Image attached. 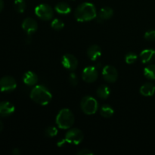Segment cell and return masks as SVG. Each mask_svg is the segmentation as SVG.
I'll return each mask as SVG.
<instances>
[{
    "label": "cell",
    "instance_id": "6da1fadb",
    "mask_svg": "<svg viewBox=\"0 0 155 155\" xmlns=\"http://www.w3.org/2000/svg\"><path fill=\"white\" fill-rule=\"evenodd\" d=\"M74 17L79 22H86L96 18L97 12L95 5L90 2H83L76 8Z\"/></svg>",
    "mask_w": 155,
    "mask_h": 155
},
{
    "label": "cell",
    "instance_id": "7a4b0ae2",
    "mask_svg": "<svg viewBox=\"0 0 155 155\" xmlns=\"http://www.w3.org/2000/svg\"><path fill=\"white\" fill-rule=\"evenodd\" d=\"M30 98L34 102L40 105H46L51 101L52 95L51 92L42 85H37L32 89Z\"/></svg>",
    "mask_w": 155,
    "mask_h": 155
},
{
    "label": "cell",
    "instance_id": "3957f363",
    "mask_svg": "<svg viewBox=\"0 0 155 155\" xmlns=\"http://www.w3.org/2000/svg\"><path fill=\"white\" fill-rule=\"evenodd\" d=\"M74 124V115L71 110L68 108H63L56 116V124L62 130L71 128Z\"/></svg>",
    "mask_w": 155,
    "mask_h": 155
},
{
    "label": "cell",
    "instance_id": "277c9868",
    "mask_svg": "<svg viewBox=\"0 0 155 155\" xmlns=\"http://www.w3.org/2000/svg\"><path fill=\"white\" fill-rule=\"evenodd\" d=\"M80 107L84 114L87 115L95 114L98 108V101L90 95L83 97L80 102Z\"/></svg>",
    "mask_w": 155,
    "mask_h": 155
},
{
    "label": "cell",
    "instance_id": "5b68a950",
    "mask_svg": "<svg viewBox=\"0 0 155 155\" xmlns=\"http://www.w3.org/2000/svg\"><path fill=\"white\" fill-rule=\"evenodd\" d=\"M84 139V135L83 132L77 128L70 129L65 134L64 140L67 143L72 145H79L83 142Z\"/></svg>",
    "mask_w": 155,
    "mask_h": 155
},
{
    "label": "cell",
    "instance_id": "8992f818",
    "mask_svg": "<svg viewBox=\"0 0 155 155\" xmlns=\"http://www.w3.org/2000/svg\"><path fill=\"white\" fill-rule=\"evenodd\" d=\"M35 14L42 21H50L53 18L54 11L47 4H40L35 8Z\"/></svg>",
    "mask_w": 155,
    "mask_h": 155
},
{
    "label": "cell",
    "instance_id": "52a82bcc",
    "mask_svg": "<svg viewBox=\"0 0 155 155\" xmlns=\"http://www.w3.org/2000/svg\"><path fill=\"white\" fill-rule=\"evenodd\" d=\"M17 87L15 78L11 76H5L0 79V91L2 92H10Z\"/></svg>",
    "mask_w": 155,
    "mask_h": 155
},
{
    "label": "cell",
    "instance_id": "ba28073f",
    "mask_svg": "<svg viewBox=\"0 0 155 155\" xmlns=\"http://www.w3.org/2000/svg\"><path fill=\"white\" fill-rule=\"evenodd\" d=\"M102 77L108 83H114L117 80L118 72L116 68L111 65H106L102 69Z\"/></svg>",
    "mask_w": 155,
    "mask_h": 155
},
{
    "label": "cell",
    "instance_id": "9c48e42d",
    "mask_svg": "<svg viewBox=\"0 0 155 155\" xmlns=\"http://www.w3.org/2000/svg\"><path fill=\"white\" fill-rule=\"evenodd\" d=\"M98 73L97 68L93 66H89L84 68L82 73V78L86 83H94L98 79Z\"/></svg>",
    "mask_w": 155,
    "mask_h": 155
},
{
    "label": "cell",
    "instance_id": "30bf717a",
    "mask_svg": "<svg viewBox=\"0 0 155 155\" xmlns=\"http://www.w3.org/2000/svg\"><path fill=\"white\" fill-rule=\"evenodd\" d=\"M61 64L66 69L69 71H74L78 66V60L73 54H65L61 58Z\"/></svg>",
    "mask_w": 155,
    "mask_h": 155
},
{
    "label": "cell",
    "instance_id": "8fae6325",
    "mask_svg": "<svg viewBox=\"0 0 155 155\" xmlns=\"http://www.w3.org/2000/svg\"><path fill=\"white\" fill-rule=\"evenodd\" d=\"M22 28L27 35H32L37 30V22L32 18H27L23 21Z\"/></svg>",
    "mask_w": 155,
    "mask_h": 155
},
{
    "label": "cell",
    "instance_id": "7c38bea8",
    "mask_svg": "<svg viewBox=\"0 0 155 155\" xmlns=\"http://www.w3.org/2000/svg\"><path fill=\"white\" fill-rule=\"evenodd\" d=\"M15 107L13 104L9 101L0 102V117H8L15 112Z\"/></svg>",
    "mask_w": 155,
    "mask_h": 155
},
{
    "label": "cell",
    "instance_id": "4fadbf2b",
    "mask_svg": "<svg viewBox=\"0 0 155 155\" xmlns=\"http://www.w3.org/2000/svg\"><path fill=\"white\" fill-rule=\"evenodd\" d=\"M141 61L143 64H150L155 61V50L152 48L145 49L140 53Z\"/></svg>",
    "mask_w": 155,
    "mask_h": 155
},
{
    "label": "cell",
    "instance_id": "5bb4252c",
    "mask_svg": "<svg viewBox=\"0 0 155 155\" xmlns=\"http://www.w3.org/2000/svg\"><path fill=\"white\" fill-rule=\"evenodd\" d=\"M23 81L28 86H35L38 83V77L33 71H27L23 76Z\"/></svg>",
    "mask_w": 155,
    "mask_h": 155
},
{
    "label": "cell",
    "instance_id": "9a60e30c",
    "mask_svg": "<svg viewBox=\"0 0 155 155\" xmlns=\"http://www.w3.org/2000/svg\"><path fill=\"white\" fill-rule=\"evenodd\" d=\"M114 15V10L110 7H104L100 10L98 16L96 17L98 22L101 23L103 21L111 18Z\"/></svg>",
    "mask_w": 155,
    "mask_h": 155
},
{
    "label": "cell",
    "instance_id": "2e32d148",
    "mask_svg": "<svg viewBox=\"0 0 155 155\" xmlns=\"http://www.w3.org/2000/svg\"><path fill=\"white\" fill-rule=\"evenodd\" d=\"M87 55L92 61H96L101 55V49L99 45H92L87 49Z\"/></svg>",
    "mask_w": 155,
    "mask_h": 155
},
{
    "label": "cell",
    "instance_id": "e0dca14e",
    "mask_svg": "<svg viewBox=\"0 0 155 155\" xmlns=\"http://www.w3.org/2000/svg\"><path fill=\"white\" fill-rule=\"evenodd\" d=\"M140 93L145 97L152 96L155 93V86L151 83H145L141 86Z\"/></svg>",
    "mask_w": 155,
    "mask_h": 155
},
{
    "label": "cell",
    "instance_id": "ac0fdd59",
    "mask_svg": "<svg viewBox=\"0 0 155 155\" xmlns=\"http://www.w3.org/2000/svg\"><path fill=\"white\" fill-rule=\"evenodd\" d=\"M96 94L98 97H99L101 99H107L110 96V89L106 85H101L97 89Z\"/></svg>",
    "mask_w": 155,
    "mask_h": 155
},
{
    "label": "cell",
    "instance_id": "d6986e66",
    "mask_svg": "<svg viewBox=\"0 0 155 155\" xmlns=\"http://www.w3.org/2000/svg\"><path fill=\"white\" fill-rule=\"evenodd\" d=\"M54 10L60 15H68L71 12V8L68 3L59 2L55 5Z\"/></svg>",
    "mask_w": 155,
    "mask_h": 155
},
{
    "label": "cell",
    "instance_id": "ffe728a7",
    "mask_svg": "<svg viewBox=\"0 0 155 155\" xmlns=\"http://www.w3.org/2000/svg\"><path fill=\"white\" fill-rule=\"evenodd\" d=\"M114 113V110L109 104H103L100 108V114L104 118L111 117Z\"/></svg>",
    "mask_w": 155,
    "mask_h": 155
},
{
    "label": "cell",
    "instance_id": "44dd1931",
    "mask_svg": "<svg viewBox=\"0 0 155 155\" xmlns=\"http://www.w3.org/2000/svg\"><path fill=\"white\" fill-rule=\"evenodd\" d=\"M144 75L148 80H155V64H149L145 67Z\"/></svg>",
    "mask_w": 155,
    "mask_h": 155
},
{
    "label": "cell",
    "instance_id": "7402d4cb",
    "mask_svg": "<svg viewBox=\"0 0 155 155\" xmlns=\"http://www.w3.org/2000/svg\"><path fill=\"white\" fill-rule=\"evenodd\" d=\"M25 0H15L14 2V8L18 13H23L26 9Z\"/></svg>",
    "mask_w": 155,
    "mask_h": 155
},
{
    "label": "cell",
    "instance_id": "603a6c76",
    "mask_svg": "<svg viewBox=\"0 0 155 155\" xmlns=\"http://www.w3.org/2000/svg\"><path fill=\"white\" fill-rule=\"evenodd\" d=\"M51 28L55 30H61L64 27V24L61 20L58 19V18H55V19L51 21Z\"/></svg>",
    "mask_w": 155,
    "mask_h": 155
},
{
    "label": "cell",
    "instance_id": "cb8c5ba5",
    "mask_svg": "<svg viewBox=\"0 0 155 155\" xmlns=\"http://www.w3.org/2000/svg\"><path fill=\"white\" fill-rule=\"evenodd\" d=\"M138 55L135 52H129L126 54L125 56V61L128 64H134L137 61Z\"/></svg>",
    "mask_w": 155,
    "mask_h": 155
},
{
    "label": "cell",
    "instance_id": "d4e9b609",
    "mask_svg": "<svg viewBox=\"0 0 155 155\" xmlns=\"http://www.w3.org/2000/svg\"><path fill=\"white\" fill-rule=\"evenodd\" d=\"M45 136L48 138H53L58 135V129L55 127H48L45 130Z\"/></svg>",
    "mask_w": 155,
    "mask_h": 155
},
{
    "label": "cell",
    "instance_id": "484cf974",
    "mask_svg": "<svg viewBox=\"0 0 155 155\" xmlns=\"http://www.w3.org/2000/svg\"><path fill=\"white\" fill-rule=\"evenodd\" d=\"M68 80H69L70 84L73 86H76L78 84V77H77V76L76 75V74H74V73H71V74H70Z\"/></svg>",
    "mask_w": 155,
    "mask_h": 155
},
{
    "label": "cell",
    "instance_id": "4316f807",
    "mask_svg": "<svg viewBox=\"0 0 155 155\" xmlns=\"http://www.w3.org/2000/svg\"><path fill=\"white\" fill-rule=\"evenodd\" d=\"M145 39L148 41H155V30H148L146 33H145V36H144Z\"/></svg>",
    "mask_w": 155,
    "mask_h": 155
},
{
    "label": "cell",
    "instance_id": "83f0119b",
    "mask_svg": "<svg viewBox=\"0 0 155 155\" xmlns=\"http://www.w3.org/2000/svg\"><path fill=\"white\" fill-rule=\"evenodd\" d=\"M77 154H79V155H93L94 153L92 152V151H91L90 150L85 148V149H82V150H80V151H79L78 152H77Z\"/></svg>",
    "mask_w": 155,
    "mask_h": 155
},
{
    "label": "cell",
    "instance_id": "f1b7e54d",
    "mask_svg": "<svg viewBox=\"0 0 155 155\" xmlns=\"http://www.w3.org/2000/svg\"><path fill=\"white\" fill-rule=\"evenodd\" d=\"M12 153L14 155H19L21 154V151H20V150L18 149V148H14V149L12 150Z\"/></svg>",
    "mask_w": 155,
    "mask_h": 155
},
{
    "label": "cell",
    "instance_id": "f546056e",
    "mask_svg": "<svg viewBox=\"0 0 155 155\" xmlns=\"http://www.w3.org/2000/svg\"><path fill=\"white\" fill-rule=\"evenodd\" d=\"M4 8V2L3 0H0V12Z\"/></svg>",
    "mask_w": 155,
    "mask_h": 155
},
{
    "label": "cell",
    "instance_id": "4dcf8cb0",
    "mask_svg": "<svg viewBox=\"0 0 155 155\" xmlns=\"http://www.w3.org/2000/svg\"><path fill=\"white\" fill-rule=\"evenodd\" d=\"M2 130H3V123L0 120V133L2 131Z\"/></svg>",
    "mask_w": 155,
    "mask_h": 155
},
{
    "label": "cell",
    "instance_id": "1f68e13d",
    "mask_svg": "<svg viewBox=\"0 0 155 155\" xmlns=\"http://www.w3.org/2000/svg\"><path fill=\"white\" fill-rule=\"evenodd\" d=\"M73 1H74V0H73Z\"/></svg>",
    "mask_w": 155,
    "mask_h": 155
}]
</instances>
